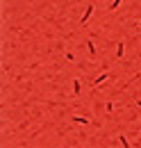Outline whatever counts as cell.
<instances>
[{
	"label": "cell",
	"mask_w": 141,
	"mask_h": 148,
	"mask_svg": "<svg viewBox=\"0 0 141 148\" xmlns=\"http://www.w3.org/2000/svg\"><path fill=\"white\" fill-rule=\"evenodd\" d=\"M91 12H93V5H89V7H87V12L82 14V23H87V18L91 16Z\"/></svg>",
	"instance_id": "1"
},
{
	"label": "cell",
	"mask_w": 141,
	"mask_h": 148,
	"mask_svg": "<svg viewBox=\"0 0 141 148\" xmlns=\"http://www.w3.org/2000/svg\"><path fill=\"white\" fill-rule=\"evenodd\" d=\"M121 2H123V0H112V5H109V9H116V7L121 5Z\"/></svg>",
	"instance_id": "2"
}]
</instances>
